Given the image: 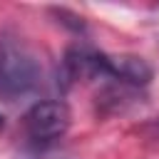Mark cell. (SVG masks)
Wrapping results in <instances>:
<instances>
[{
  "mask_svg": "<svg viewBox=\"0 0 159 159\" xmlns=\"http://www.w3.org/2000/svg\"><path fill=\"white\" fill-rule=\"evenodd\" d=\"M109 77L139 87L152 80V67L142 57H109Z\"/></svg>",
  "mask_w": 159,
  "mask_h": 159,
  "instance_id": "3957f363",
  "label": "cell"
},
{
  "mask_svg": "<svg viewBox=\"0 0 159 159\" xmlns=\"http://www.w3.org/2000/svg\"><path fill=\"white\" fill-rule=\"evenodd\" d=\"M2 127H5V117L0 114V129H2Z\"/></svg>",
  "mask_w": 159,
  "mask_h": 159,
  "instance_id": "277c9868",
  "label": "cell"
},
{
  "mask_svg": "<svg viewBox=\"0 0 159 159\" xmlns=\"http://www.w3.org/2000/svg\"><path fill=\"white\" fill-rule=\"evenodd\" d=\"M42 70L35 52L15 35H0V94L5 99H17L30 94L40 84Z\"/></svg>",
  "mask_w": 159,
  "mask_h": 159,
  "instance_id": "6da1fadb",
  "label": "cell"
},
{
  "mask_svg": "<svg viewBox=\"0 0 159 159\" xmlns=\"http://www.w3.org/2000/svg\"><path fill=\"white\" fill-rule=\"evenodd\" d=\"M22 127H25V134L35 144H50V142L60 139L67 132V127H70V109L60 99L35 102L25 112Z\"/></svg>",
  "mask_w": 159,
  "mask_h": 159,
  "instance_id": "7a4b0ae2",
  "label": "cell"
}]
</instances>
